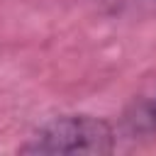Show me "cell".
I'll list each match as a JSON object with an SVG mask.
<instances>
[{
    "instance_id": "cell-1",
    "label": "cell",
    "mask_w": 156,
    "mask_h": 156,
    "mask_svg": "<svg viewBox=\"0 0 156 156\" xmlns=\"http://www.w3.org/2000/svg\"><path fill=\"white\" fill-rule=\"evenodd\" d=\"M117 129L93 115H61L44 122L27 144L20 146L22 154H110L115 149Z\"/></svg>"
},
{
    "instance_id": "cell-2",
    "label": "cell",
    "mask_w": 156,
    "mask_h": 156,
    "mask_svg": "<svg viewBox=\"0 0 156 156\" xmlns=\"http://www.w3.org/2000/svg\"><path fill=\"white\" fill-rule=\"evenodd\" d=\"M127 132L129 134H139V136H149L156 134V90L146 98H141L139 102H134L132 112L124 119Z\"/></svg>"
}]
</instances>
